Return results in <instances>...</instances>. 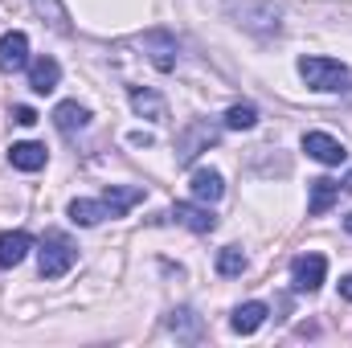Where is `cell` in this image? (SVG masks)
<instances>
[{"instance_id": "cell-1", "label": "cell", "mask_w": 352, "mask_h": 348, "mask_svg": "<svg viewBox=\"0 0 352 348\" xmlns=\"http://www.w3.org/2000/svg\"><path fill=\"white\" fill-rule=\"evenodd\" d=\"M295 70H299V78H303L307 87L320 90V94H328V90H349V66L336 62V58L311 54V58H299Z\"/></svg>"}, {"instance_id": "cell-2", "label": "cell", "mask_w": 352, "mask_h": 348, "mask_svg": "<svg viewBox=\"0 0 352 348\" xmlns=\"http://www.w3.org/2000/svg\"><path fill=\"white\" fill-rule=\"evenodd\" d=\"M74 262H78V246H74L62 230H50V234L41 238V254H37L41 279H62Z\"/></svg>"}, {"instance_id": "cell-3", "label": "cell", "mask_w": 352, "mask_h": 348, "mask_svg": "<svg viewBox=\"0 0 352 348\" xmlns=\"http://www.w3.org/2000/svg\"><path fill=\"white\" fill-rule=\"evenodd\" d=\"M230 17H242L238 25L254 33H278V8L266 0H230Z\"/></svg>"}, {"instance_id": "cell-4", "label": "cell", "mask_w": 352, "mask_h": 348, "mask_svg": "<svg viewBox=\"0 0 352 348\" xmlns=\"http://www.w3.org/2000/svg\"><path fill=\"white\" fill-rule=\"evenodd\" d=\"M324 279H328V259H324V254H299V259L291 262V287H295L299 295L320 291Z\"/></svg>"}, {"instance_id": "cell-5", "label": "cell", "mask_w": 352, "mask_h": 348, "mask_svg": "<svg viewBox=\"0 0 352 348\" xmlns=\"http://www.w3.org/2000/svg\"><path fill=\"white\" fill-rule=\"evenodd\" d=\"M303 152H307L311 160L328 164V168H336V164H344V160H349L344 144H340L336 135H328V131H307V135H303Z\"/></svg>"}, {"instance_id": "cell-6", "label": "cell", "mask_w": 352, "mask_h": 348, "mask_svg": "<svg viewBox=\"0 0 352 348\" xmlns=\"http://www.w3.org/2000/svg\"><path fill=\"white\" fill-rule=\"evenodd\" d=\"M168 217H173L176 226L192 230V234H213V230H217V217H213L209 205H201V201H176Z\"/></svg>"}, {"instance_id": "cell-7", "label": "cell", "mask_w": 352, "mask_h": 348, "mask_svg": "<svg viewBox=\"0 0 352 348\" xmlns=\"http://www.w3.org/2000/svg\"><path fill=\"white\" fill-rule=\"evenodd\" d=\"M209 144H217V127H213V123H192V127L180 135V144H176V160H180V164H192Z\"/></svg>"}, {"instance_id": "cell-8", "label": "cell", "mask_w": 352, "mask_h": 348, "mask_svg": "<svg viewBox=\"0 0 352 348\" xmlns=\"http://www.w3.org/2000/svg\"><path fill=\"white\" fill-rule=\"evenodd\" d=\"M25 66H29V37L21 29H12V33L0 37V70L4 74H16Z\"/></svg>"}, {"instance_id": "cell-9", "label": "cell", "mask_w": 352, "mask_h": 348, "mask_svg": "<svg viewBox=\"0 0 352 348\" xmlns=\"http://www.w3.org/2000/svg\"><path fill=\"white\" fill-rule=\"evenodd\" d=\"M336 201H340V180H332V176H316V180L307 184V213H311V217H324Z\"/></svg>"}, {"instance_id": "cell-10", "label": "cell", "mask_w": 352, "mask_h": 348, "mask_svg": "<svg viewBox=\"0 0 352 348\" xmlns=\"http://www.w3.org/2000/svg\"><path fill=\"white\" fill-rule=\"evenodd\" d=\"M188 188H192V201H201V205H213V201H221V193H226V180L217 168H197L192 180H188Z\"/></svg>"}, {"instance_id": "cell-11", "label": "cell", "mask_w": 352, "mask_h": 348, "mask_svg": "<svg viewBox=\"0 0 352 348\" xmlns=\"http://www.w3.org/2000/svg\"><path fill=\"white\" fill-rule=\"evenodd\" d=\"M45 160H50L45 144L25 140V144H12V148H8V164L21 168V173H37V168H45Z\"/></svg>"}, {"instance_id": "cell-12", "label": "cell", "mask_w": 352, "mask_h": 348, "mask_svg": "<svg viewBox=\"0 0 352 348\" xmlns=\"http://www.w3.org/2000/svg\"><path fill=\"white\" fill-rule=\"evenodd\" d=\"M144 50H148V58H152L156 70H173L176 66V41L164 29H152V33L144 37Z\"/></svg>"}, {"instance_id": "cell-13", "label": "cell", "mask_w": 352, "mask_h": 348, "mask_svg": "<svg viewBox=\"0 0 352 348\" xmlns=\"http://www.w3.org/2000/svg\"><path fill=\"white\" fill-rule=\"evenodd\" d=\"M58 83H62V66L54 58H33L29 62V87L37 90V94H54Z\"/></svg>"}, {"instance_id": "cell-14", "label": "cell", "mask_w": 352, "mask_h": 348, "mask_svg": "<svg viewBox=\"0 0 352 348\" xmlns=\"http://www.w3.org/2000/svg\"><path fill=\"white\" fill-rule=\"evenodd\" d=\"M144 201V188H127V184H107L102 188V205H107V217H123L131 205Z\"/></svg>"}, {"instance_id": "cell-15", "label": "cell", "mask_w": 352, "mask_h": 348, "mask_svg": "<svg viewBox=\"0 0 352 348\" xmlns=\"http://www.w3.org/2000/svg\"><path fill=\"white\" fill-rule=\"evenodd\" d=\"M164 324H168V332L176 340H201V332H205V324H201V316L192 307H173Z\"/></svg>"}, {"instance_id": "cell-16", "label": "cell", "mask_w": 352, "mask_h": 348, "mask_svg": "<svg viewBox=\"0 0 352 348\" xmlns=\"http://www.w3.org/2000/svg\"><path fill=\"white\" fill-rule=\"evenodd\" d=\"M266 316H270V307L258 303V299H250V303H242L238 312H234V320H230V328L238 332V336H250V332H258L266 324Z\"/></svg>"}, {"instance_id": "cell-17", "label": "cell", "mask_w": 352, "mask_h": 348, "mask_svg": "<svg viewBox=\"0 0 352 348\" xmlns=\"http://www.w3.org/2000/svg\"><path fill=\"white\" fill-rule=\"evenodd\" d=\"M29 250H33V238H29L25 230H8V234H0V266H4V270L16 266V262H25Z\"/></svg>"}, {"instance_id": "cell-18", "label": "cell", "mask_w": 352, "mask_h": 348, "mask_svg": "<svg viewBox=\"0 0 352 348\" xmlns=\"http://www.w3.org/2000/svg\"><path fill=\"white\" fill-rule=\"evenodd\" d=\"M87 123H90V111L82 102H58V107H54V127H58V131L70 135V131H82Z\"/></svg>"}, {"instance_id": "cell-19", "label": "cell", "mask_w": 352, "mask_h": 348, "mask_svg": "<svg viewBox=\"0 0 352 348\" xmlns=\"http://www.w3.org/2000/svg\"><path fill=\"white\" fill-rule=\"evenodd\" d=\"M131 111L135 115H144V119H168V107H164V98L156 94V90H131Z\"/></svg>"}, {"instance_id": "cell-20", "label": "cell", "mask_w": 352, "mask_h": 348, "mask_svg": "<svg viewBox=\"0 0 352 348\" xmlns=\"http://www.w3.org/2000/svg\"><path fill=\"white\" fill-rule=\"evenodd\" d=\"M70 221L74 226H82V230H90V226H98L102 217H107V205L102 201H87V197H78V201H70Z\"/></svg>"}, {"instance_id": "cell-21", "label": "cell", "mask_w": 352, "mask_h": 348, "mask_svg": "<svg viewBox=\"0 0 352 348\" xmlns=\"http://www.w3.org/2000/svg\"><path fill=\"white\" fill-rule=\"evenodd\" d=\"M258 123V107L254 102H234L230 111H226V127L230 131H250Z\"/></svg>"}, {"instance_id": "cell-22", "label": "cell", "mask_w": 352, "mask_h": 348, "mask_svg": "<svg viewBox=\"0 0 352 348\" xmlns=\"http://www.w3.org/2000/svg\"><path fill=\"white\" fill-rule=\"evenodd\" d=\"M246 266H250V259H246L238 246H226V250L217 254V274H226V279H238Z\"/></svg>"}, {"instance_id": "cell-23", "label": "cell", "mask_w": 352, "mask_h": 348, "mask_svg": "<svg viewBox=\"0 0 352 348\" xmlns=\"http://www.w3.org/2000/svg\"><path fill=\"white\" fill-rule=\"evenodd\" d=\"M12 119H16L21 127H33V123H37V111H33V107H16V111H12Z\"/></svg>"}, {"instance_id": "cell-24", "label": "cell", "mask_w": 352, "mask_h": 348, "mask_svg": "<svg viewBox=\"0 0 352 348\" xmlns=\"http://www.w3.org/2000/svg\"><path fill=\"white\" fill-rule=\"evenodd\" d=\"M131 144H135V148H152V144H156V140H152V135H148V131H131Z\"/></svg>"}, {"instance_id": "cell-25", "label": "cell", "mask_w": 352, "mask_h": 348, "mask_svg": "<svg viewBox=\"0 0 352 348\" xmlns=\"http://www.w3.org/2000/svg\"><path fill=\"white\" fill-rule=\"evenodd\" d=\"M340 299H349V303H352V274L340 279Z\"/></svg>"}, {"instance_id": "cell-26", "label": "cell", "mask_w": 352, "mask_h": 348, "mask_svg": "<svg viewBox=\"0 0 352 348\" xmlns=\"http://www.w3.org/2000/svg\"><path fill=\"white\" fill-rule=\"evenodd\" d=\"M340 188H344V193H352V173L344 176V180H340Z\"/></svg>"}, {"instance_id": "cell-27", "label": "cell", "mask_w": 352, "mask_h": 348, "mask_svg": "<svg viewBox=\"0 0 352 348\" xmlns=\"http://www.w3.org/2000/svg\"><path fill=\"white\" fill-rule=\"evenodd\" d=\"M344 230H349V234H352V213H349V217H344Z\"/></svg>"}]
</instances>
